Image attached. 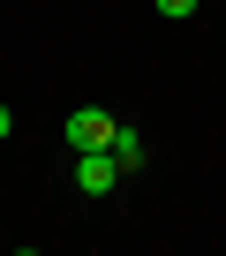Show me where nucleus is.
<instances>
[{"instance_id":"obj_3","label":"nucleus","mask_w":226,"mask_h":256,"mask_svg":"<svg viewBox=\"0 0 226 256\" xmlns=\"http://www.w3.org/2000/svg\"><path fill=\"white\" fill-rule=\"evenodd\" d=\"M113 158H121V174L144 166V136H136V128H121V136H113Z\"/></svg>"},{"instance_id":"obj_1","label":"nucleus","mask_w":226,"mask_h":256,"mask_svg":"<svg viewBox=\"0 0 226 256\" xmlns=\"http://www.w3.org/2000/svg\"><path fill=\"white\" fill-rule=\"evenodd\" d=\"M113 136H121V120L106 106H76L68 113V151H113Z\"/></svg>"},{"instance_id":"obj_5","label":"nucleus","mask_w":226,"mask_h":256,"mask_svg":"<svg viewBox=\"0 0 226 256\" xmlns=\"http://www.w3.org/2000/svg\"><path fill=\"white\" fill-rule=\"evenodd\" d=\"M8 128H16V113H8V106H0V136H8Z\"/></svg>"},{"instance_id":"obj_2","label":"nucleus","mask_w":226,"mask_h":256,"mask_svg":"<svg viewBox=\"0 0 226 256\" xmlns=\"http://www.w3.org/2000/svg\"><path fill=\"white\" fill-rule=\"evenodd\" d=\"M113 181H121V158L113 151H76V188L83 196H106Z\"/></svg>"},{"instance_id":"obj_4","label":"nucleus","mask_w":226,"mask_h":256,"mask_svg":"<svg viewBox=\"0 0 226 256\" xmlns=\"http://www.w3.org/2000/svg\"><path fill=\"white\" fill-rule=\"evenodd\" d=\"M158 16H166V23H181V16H196V0H158Z\"/></svg>"}]
</instances>
